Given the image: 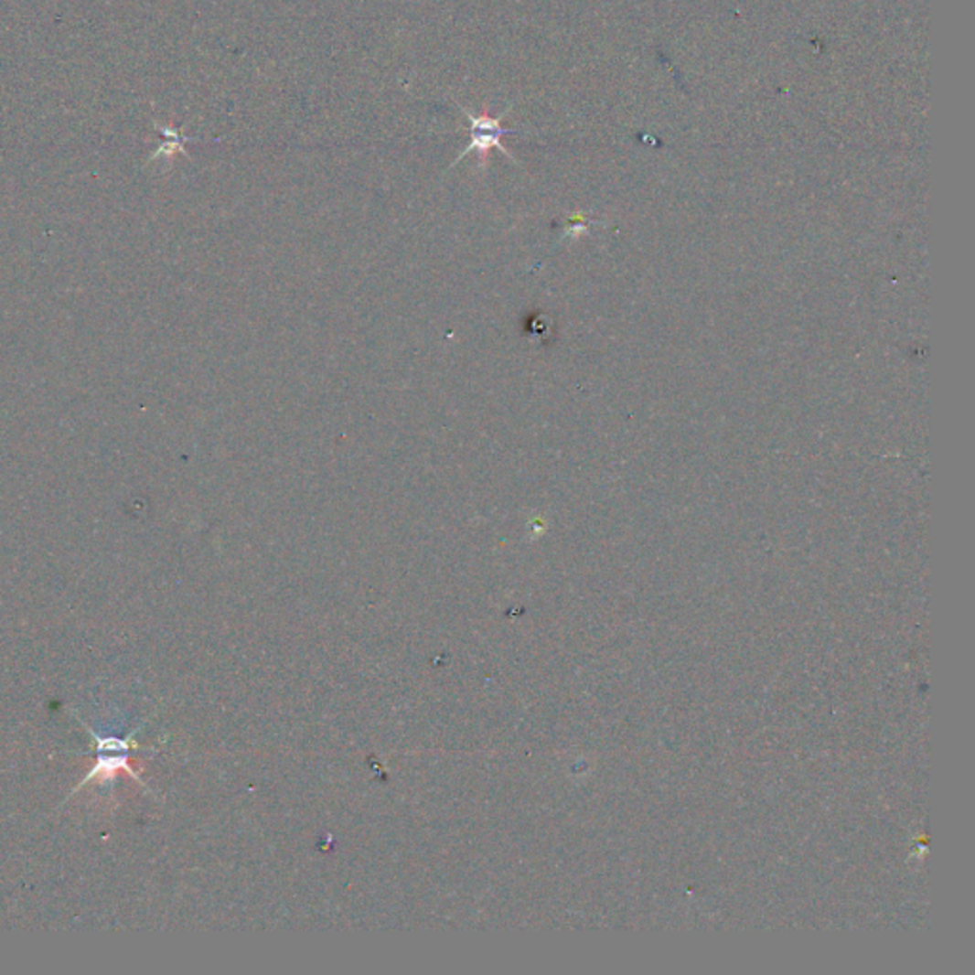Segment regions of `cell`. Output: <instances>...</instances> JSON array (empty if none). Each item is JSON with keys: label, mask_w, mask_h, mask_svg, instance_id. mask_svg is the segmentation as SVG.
I'll return each instance as SVG.
<instances>
[{"label": "cell", "mask_w": 975, "mask_h": 975, "mask_svg": "<svg viewBox=\"0 0 975 975\" xmlns=\"http://www.w3.org/2000/svg\"><path fill=\"white\" fill-rule=\"evenodd\" d=\"M88 734L96 739V764L94 768H91L86 777L77 785V788H80L82 785L90 783V781H96V779H102V781H111L114 779V776H117L121 770L126 772L128 776H132V779H137V774L130 768V737L128 739H123V737H102L98 735L96 732L88 730Z\"/></svg>", "instance_id": "1"}, {"label": "cell", "mask_w": 975, "mask_h": 975, "mask_svg": "<svg viewBox=\"0 0 975 975\" xmlns=\"http://www.w3.org/2000/svg\"><path fill=\"white\" fill-rule=\"evenodd\" d=\"M459 109H461V112L466 114V117L469 119V123H471L469 128H467V130H469V135H471V144L459 153V156L455 158V162H454L452 166H455L461 158H466V156L471 155L473 151L478 153V156H480V165L484 166V165H486V158H488V153H490V149H499L507 158L513 160V155H510V153L503 147V144H501V137H503V135H507V134H515V130L503 128V126H501V119L505 117V112H507V111L501 112L499 117L494 119V117H488L486 112H482L480 117H475L473 112L466 111V107H461V105H459Z\"/></svg>", "instance_id": "2"}]
</instances>
